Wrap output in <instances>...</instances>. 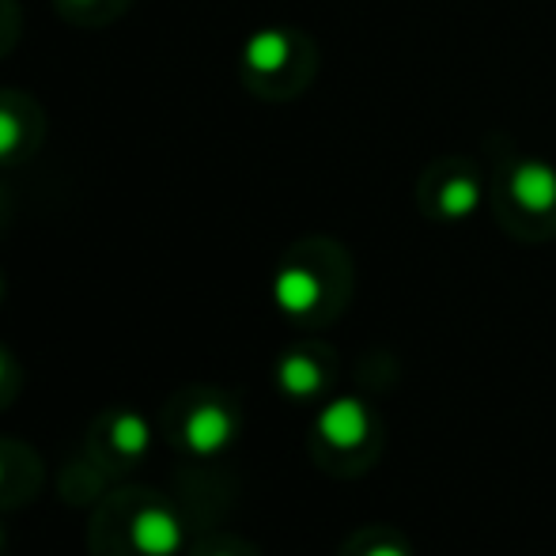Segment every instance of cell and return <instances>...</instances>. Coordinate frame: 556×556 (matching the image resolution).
Wrapping results in <instances>:
<instances>
[{"label": "cell", "instance_id": "obj_1", "mask_svg": "<svg viewBox=\"0 0 556 556\" xmlns=\"http://www.w3.org/2000/svg\"><path fill=\"white\" fill-rule=\"evenodd\" d=\"M315 76V46L300 30L269 27L242 46V80L262 99H292Z\"/></svg>", "mask_w": 556, "mask_h": 556}, {"label": "cell", "instance_id": "obj_2", "mask_svg": "<svg viewBox=\"0 0 556 556\" xmlns=\"http://www.w3.org/2000/svg\"><path fill=\"white\" fill-rule=\"evenodd\" d=\"M496 198L530 224L556 216V167L538 155H496Z\"/></svg>", "mask_w": 556, "mask_h": 556}, {"label": "cell", "instance_id": "obj_3", "mask_svg": "<svg viewBox=\"0 0 556 556\" xmlns=\"http://www.w3.org/2000/svg\"><path fill=\"white\" fill-rule=\"evenodd\" d=\"M425 208L440 220H466L481 205V178L466 160H443L425 178Z\"/></svg>", "mask_w": 556, "mask_h": 556}, {"label": "cell", "instance_id": "obj_4", "mask_svg": "<svg viewBox=\"0 0 556 556\" xmlns=\"http://www.w3.org/2000/svg\"><path fill=\"white\" fill-rule=\"evenodd\" d=\"M42 140V111L23 91H0V167L20 163Z\"/></svg>", "mask_w": 556, "mask_h": 556}, {"label": "cell", "instance_id": "obj_5", "mask_svg": "<svg viewBox=\"0 0 556 556\" xmlns=\"http://www.w3.org/2000/svg\"><path fill=\"white\" fill-rule=\"evenodd\" d=\"M371 432V413L359 397H333L323 413H318V435L337 451H352Z\"/></svg>", "mask_w": 556, "mask_h": 556}, {"label": "cell", "instance_id": "obj_6", "mask_svg": "<svg viewBox=\"0 0 556 556\" xmlns=\"http://www.w3.org/2000/svg\"><path fill=\"white\" fill-rule=\"evenodd\" d=\"M273 300L292 318L311 315V311H318V303H323V277H318L311 265H300V262L285 265V269L277 273V280H273Z\"/></svg>", "mask_w": 556, "mask_h": 556}, {"label": "cell", "instance_id": "obj_7", "mask_svg": "<svg viewBox=\"0 0 556 556\" xmlns=\"http://www.w3.org/2000/svg\"><path fill=\"white\" fill-rule=\"evenodd\" d=\"M129 538L144 556H175L182 549V527L170 511L163 507H144V511L132 519Z\"/></svg>", "mask_w": 556, "mask_h": 556}, {"label": "cell", "instance_id": "obj_8", "mask_svg": "<svg viewBox=\"0 0 556 556\" xmlns=\"http://www.w3.org/2000/svg\"><path fill=\"white\" fill-rule=\"evenodd\" d=\"M235 435V417L224 405H201L186 420V446L193 454H220Z\"/></svg>", "mask_w": 556, "mask_h": 556}, {"label": "cell", "instance_id": "obj_9", "mask_svg": "<svg viewBox=\"0 0 556 556\" xmlns=\"http://www.w3.org/2000/svg\"><path fill=\"white\" fill-rule=\"evenodd\" d=\"M277 382L288 397H311L323 390V367H318V359L307 356V352H292V356L280 359Z\"/></svg>", "mask_w": 556, "mask_h": 556}, {"label": "cell", "instance_id": "obj_10", "mask_svg": "<svg viewBox=\"0 0 556 556\" xmlns=\"http://www.w3.org/2000/svg\"><path fill=\"white\" fill-rule=\"evenodd\" d=\"M53 4L76 27H106L129 8V0H53Z\"/></svg>", "mask_w": 556, "mask_h": 556}, {"label": "cell", "instance_id": "obj_11", "mask_svg": "<svg viewBox=\"0 0 556 556\" xmlns=\"http://www.w3.org/2000/svg\"><path fill=\"white\" fill-rule=\"evenodd\" d=\"M111 443L122 454H144L148 443H152V428H148V420L137 417V413H122L111 428Z\"/></svg>", "mask_w": 556, "mask_h": 556}, {"label": "cell", "instance_id": "obj_12", "mask_svg": "<svg viewBox=\"0 0 556 556\" xmlns=\"http://www.w3.org/2000/svg\"><path fill=\"white\" fill-rule=\"evenodd\" d=\"M20 38V8L15 0H0V58L15 46Z\"/></svg>", "mask_w": 556, "mask_h": 556}, {"label": "cell", "instance_id": "obj_13", "mask_svg": "<svg viewBox=\"0 0 556 556\" xmlns=\"http://www.w3.org/2000/svg\"><path fill=\"white\" fill-rule=\"evenodd\" d=\"M364 556H409V549H405V545H397V542H379V545H371Z\"/></svg>", "mask_w": 556, "mask_h": 556}, {"label": "cell", "instance_id": "obj_14", "mask_svg": "<svg viewBox=\"0 0 556 556\" xmlns=\"http://www.w3.org/2000/svg\"><path fill=\"white\" fill-rule=\"evenodd\" d=\"M4 379H8V356L0 352V382H4Z\"/></svg>", "mask_w": 556, "mask_h": 556}, {"label": "cell", "instance_id": "obj_15", "mask_svg": "<svg viewBox=\"0 0 556 556\" xmlns=\"http://www.w3.org/2000/svg\"><path fill=\"white\" fill-rule=\"evenodd\" d=\"M0 477H4V466H0Z\"/></svg>", "mask_w": 556, "mask_h": 556}, {"label": "cell", "instance_id": "obj_16", "mask_svg": "<svg viewBox=\"0 0 556 556\" xmlns=\"http://www.w3.org/2000/svg\"><path fill=\"white\" fill-rule=\"evenodd\" d=\"M220 556H224V553H220Z\"/></svg>", "mask_w": 556, "mask_h": 556}]
</instances>
